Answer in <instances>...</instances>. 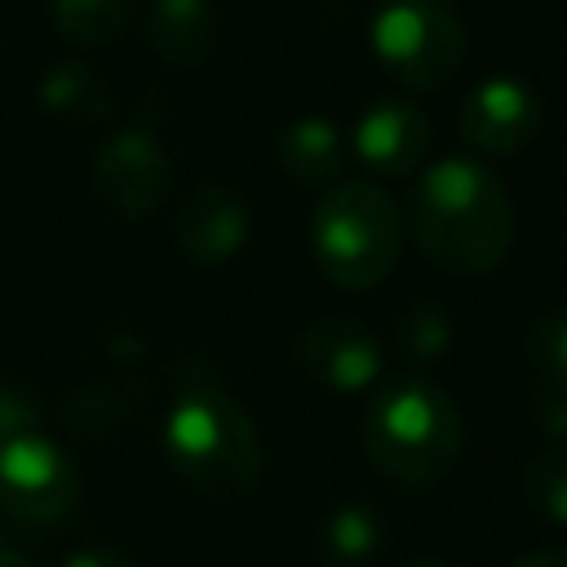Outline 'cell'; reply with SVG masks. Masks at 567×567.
<instances>
[{
  "mask_svg": "<svg viewBox=\"0 0 567 567\" xmlns=\"http://www.w3.org/2000/svg\"><path fill=\"white\" fill-rule=\"evenodd\" d=\"M416 248L447 275H487L514 248V204L483 159H434L412 195Z\"/></svg>",
  "mask_w": 567,
  "mask_h": 567,
  "instance_id": "6da1fadb",
  "label": "cell"
},
{
  "mask_svg": "<svg viewBox=\"0 0 567 567\" xmlns=\"http://www.w3.org/2000/svg\"><path fill=\"white\" fill-rule=\"evenodd\" d=\"M368 461L403 483V487H430L452 474L465 447V421L447 390H439L425 377H399L377 390V399L363 408L359 425Z\"/></svg>",
  "mask_w": 567,
  "mask_h": 567,
  "instance_id": "7a4b0ae2",
  "label": "cell"
},
{
  "mask_svg": "<svg viewBox=\"0 0 567 567\" xmlns=\"http://www.w3.org/2000/svg\"><path fill=\"white\" fill-rule=\"evenodd\" d=\"M164 452L177 478L204 496L235 501L261 478V439L252 416L226 390L186 385L164 416Z\"/></svg>",
  "mask_w": 567,
  "mask_h": 567,
  "instance_id": "3957f363",
  "label": "cell"
},
{
  "mask_svg": "<svg viewBox=\"0 0 567 567\" xmlns=\"http://www.w3.org/2000/svg\"><path fill=\"white\" fill-rule=\"evenodd\" d=\"M310 252L328 284L346 292L377 288L403 252L399 204L377 182H332L310 213Z\"/></svg>",
  "mask_w": 567,
  "mask_h": 567,
  "instance_id": "277c9868",
  "label": "cell"
},
{
  "mask_svg": "<svg viewBox=\"0 0 567 567\" xmlns=\"http://www.w3.org/2000/svg\"><path fill=\"white\" fill-rule=\"evenodd\" d=\"M368 44L403 89H443L465 62V22L452 0H381Z\"/></svg>",
  "mask_w": 567,
  "mask_h": 567,
  "instance_id": "5b68a950",
  "label": "cell"
},
{
  "mask_svg": "<svg viewBox=\"0 0 567 567\" xmlns=\"http://www.w3.org/2000/svg\"><path fill=\"white\" fill-rule=\"evenodd\" d=\"M80 501L75 461L40 430L0 443V509L18 523H58Z\"/></svg>",
  "mask_w": 567,
  "mask_h": 567,
  "instance_id": "8992f818",
  "label": "cell"
},
{
  "mask_svg": "<svg viewBox=\"0 0 567 567\" xmlns=\"http://www.w3.org/2000/svg\"><path fill=\"white\" fill-rule=\"evenodd\" d=\"M540 124H545L540 93L518 75H487L456 106V128H461L465 146L487 159L527 151L536 142Z\"/></svg>",
  "mask_w": 567,
  "mask_h": 567,
  "instance_id": "52a82bcc",
  "label": "cell"
},
{
  "mask_svg": "<svg viewBox=\"0 0 567 567\" xmlns=\"http://www.w3.org/2000/svg\"><path fill=\"white\" fill-rule=\"evenodd\" d=\"M93 186L124 217L155 213L159 199H164V190H168L164 146L146 128H120V133H111L97 146V155H93Z\"/></svg>",
  "mask_w": 567,
  "mask_h": 567,
  "instance_id": "ba28073f",
  "label": "cell"
},
{
  "mask_svg": "<svg viewBox=\"0 0 567 567\" xmlns=\"http://www.w3.org/2000/svg\"><path fill=\"white\" fill-rule=\"evenodd\" d=\"M297 363L310 381H319L337 394H354L381 377L385 346L372 337L368 323H359L350 315H323L319 323H310L297 337Z\"/></svg>",
  "mask_w": 567,
  "mask_h": 567,
  "instance_id": "9c48e42d",
  "label": "cell"
},
{
  "mask_svg": "<svg viewBox=\"0 0 567 567\" xmlns=\"http://www.w3.org/2000/svg\"><path fill=\"white\" fill-rule=\"evenodd\" d=\"M350 146L377 177H408L430 155V120L403 97H377L359 111Z\"/></svg>",
  "mask_w": 567,
  "mask_h": 567,
  "instance_id": "30bf717a",
  "label": "cell"
},
{
  "mask_svg": "<svg viewBox=\"0 0 567 567\" xmlns=\"http://www.w3.org/2000/svg\"><path fill=\"white\" fill-rule=\"evenodd\" d=\"M177 244L199 266H221L248 244V204L230 186H199L177 208Z\"/></svg>",
  "mask_w": 567,
  "mask_h": 567,
  "instance_id": "8fae6325",
  "label": "cell"
},
{
  "mask_svg": "<svg viewBox=\"0 0 567 567\" xmlns=\"http://www.w3.org/2000/svg\"><path fill=\"white\" fill-rule=\"evenodd\" d=\"M151 49L173 66H199L217 49L213 0H155L146 18Z\"/></svg>",
  "mask_w": 567,
  "mask_h": 567,
  "instance_id": "7c38bea8",
  "label": "cell"
},
{
  "mask_svg": "<svg viewBox=\"0 0 567 567\" xmlns=\"http://www.w3.org/2000/svg\"><path fill=\"white\" fill-rule=\"evenodd\" d=\"M341 164H346V142L328 115H297L279 133V168L297 186H332Z\"/></svg>",
  "mask_w": 567,
  "mask_h": 567,
  "instance_id": "4fadbf2b",
  "label": "cell"
},
{
  "mask_svg": "<svg viewBox=\"0 0 567 567\" xmlns=\"http://www.w3.org/2000/svg\"><path fill=\"white\" fill-rule=\"evenodd\" d=\"M49 9H53V27L66 40L106 44L133 22L137 0H49Z\"/></svg>",
  "mask_w": 567,
  "mask_h": 567,
  "instance_id": "5bb4252c",
  "label": "cell"
},
{
  "mask_svg": "<svg viewBox=\"0 0 567 567\" xmlns=\"http://www.w3.org/2000/svg\"><path fill=\"white\" fill-rule=\"evenodd\" d=\"M523 501L536 518L567 527V447L549 443L523 465Z\"/></svg>",
  "mask_w": 567,
  "mask_h": 567,
  "instance_id": "9a60e30c",
  "label": "cell"
},
{
  "mask_svg": "<svg viewBox=\"0 0 567 567\" xmlns=\"http://www.w3.org/2000/svg\"><path fill=\"white\" fill-rule=\"evenodd\" d=\"M40 97L49 111L66 115V120H97L106 111V89L102 80L80 66V62H66V66H53L40 84Z\"/></svg>",
  "mask_w": 567,
  "mask_h": 567,
  "instance_id": "2e32d148",
  "label": "cell"
},
{
  "mask_svg": "<svg viewBox=\"0 0 567 567\" xmlns=\"http://www.w3.org/2000/svg\"><path fill=\"white\" fill-rule=\"evenodd\" d=\"M394 346L408 363H434L447 346H452V328H447V315L430 301H412L408 310H399L394 319Z\"/></svg>",
  "mask_w": 567,
  "mask_h": 567,
  "instance_id": "e0dca14e",
  "label": "cell"
},
{
  "mask_svg": "<svg viewBox=\"0 0 567 567\" xmlns=\"http://www.w3.org/2000/svg\"><path fill=\"white\" fill-rule=\"evenodd\" d=\"M385 527L381 518L368 509V505H337L328 518H323V545L332 558L341 563H363L377 554Z\"/></svg>",
  "mask_w": 567,
  "mask_h": 567,
  "instance_id": "ac0fdd59",
  "label": "cell"
},
{
  "mask_svg": "<svg viewBox=\"0 0 567 567\" xmlns=\"http://www.w3.org/2000/svg\"><path fill=\"white\" fill-rule=\"evenodd\" d=\"M527 354L536 368V385L567 390V306L540 310L527 332Z\"/></svg>",
  "mask_w": 567,
  "mask_h": 567,
  "instance_id": "d6986e66",
  "label": "cell"
},
{
  "mask_svg": "<svg viewBox=\"0 0 567 567\" xmlns=\"http://www.w3.org/2000/svg\"><path fill=\"white\" fill-rule=\"evenodd\" d=\"M532 421L549 434V439H567V390H549V385H536L532 390Z\"/></svg>",
  "mask_w": 567,
  "mask_h": 567,
  "instance_id": "ffe728a7",
  "label": "cell"
},
{
  "mask_svg": "<svg viewBox=\"0 0 567 567\" xmlns=\"http://www.w3.org/2000/svg\"><path fill=\"white\" fill-rule=\"evenodd\" d=\"M35 430V408L22 390L13 385H0V443L18 439V434H31Z\"/></svg>",
  "mask_w": 567,
  "mask_h": 567,
  "instance_id": "44dd1931",
  "label": "cell"
},
{
  "mask_svg": "<svg viewBox=\"0 0 567 567\" xmlns=\"http://www.w3.org/2000/svg\"><path fill=\"white\" fill-rule=\"evenodd\" d=\"M62 567H137L128 554L111 549V545H89V549H75L62 558Z\"/></svg>",
  "mask_w": 567,
  "mask_h": 567,
  "instance_id": "7402d4cb",
  "label": "cell"
},
{
  "mask_svg": "<svg viewBox=\"0 0 567 567\" xmlns=\"http://www.w3.org/2000/svg\"><path fill=\"white\" fill-rule=\"evenodd\" d=\"M514 567H567V549L563 545H549V549H536V554H523Z\"/></svg>",
  "mask_w": 567,
  "mask_h": 567,
  "instance_id": "603a6c76",
  "label": "cell"
},
{
  "mask_svg": "<svg viewBox=\"0 0 567 567\" xmlns=\"http://www.w3.org/2000/svg\"><path fill=\"white\" fill-rule=\"evenodd\" d=\"M0 567H31V563H27L9 540H0Z\"/></svg>",
  "mask_w": 567,
  "mask_h": 567,
  "instance_id": "cb8c5ba5",
  "label": "cell"
},
{
  "mask_svg": "<svg viewBox=\"0 0 567 567\" xmlns=\"http://www.w3.org/2000/svg\"><path fill=\"white\" fill-rule=\"evenodd\" d=\"M399 567H452V563H439V558H408V563H399Z\"/></svg>",
  "mask_w": 567,
  "mask_h": 567,
  "instance_id": "d4e9b609",
  "label": "cell"
}]
</instances>
